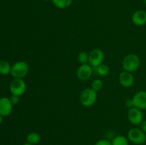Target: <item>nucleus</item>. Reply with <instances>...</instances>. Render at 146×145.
Listing matches in <instances>:
<instances>
[{
    "label": "nucleus",
    "mask_w": 146,
    "mask_h": 145,
    "mask_svg": "<svg viewBox=\"0 0 146 145\" xmlns=\"http://www.w3.org/2000/svg\"><path fill=\"white\" fill-rule=\"evenodd\" d=\"M144 4H145V5L146 7V0H144Z\"/></svg>",
    "instance_id": "27"
},
{
    "label": "nucleus",
    "mask_w": 146,
    "mask_h": 145,
    "mask_svg": "<svg viewBox=\"0 0 146 145\" xmlns=\"http://www.w3.org/2000/svg\"><path fill=\"white\" fill-rule=\"evenodd\" d=\"M2 122H3V116L0 115V125L2 123Z\"/></svg>",
    "instance_id": "24"
},
{
    "label": "nucleus",
    "mask_w": 146,
    "mask_h": 145,
    "mask_svg": "<svg viewBox=\"0 0 146 145\" xmlns=\"http://www.w3.org/2000/svg\"><path fill=\"white\" fill-rule=\"evenodd\" d=\"M12 106L9 98L5 97L0 98V115L3 117L9 115L12 111Z\"/></svg>",
    "instance_id": "11"
},
{
    "label": "nucleus",
    "mask_w": 146,
    "mask_h": 145,
    "mask_svg": "<svg viewBox=\"0 0 146 145\" xmlns=\"http://www.w3.org/2000/svg\"><path fill=\"white\" fill-rule=\"evenodd\" d=\"M11 66L9 63L4 60L0 61V74L2 75H8L11 72Z\"/></svg>",
    "instance_id": "15"
},
{
    "label": "nucleus",
    "mask_w": 146,
    "mask_h": 145,
    "mask_svg": "<svg viewBox=\"0 0 146 145\" xmlns=\"http://www.w3.org/2000/svg\"><path fill=\"white\" fill-rule=\"evenodd\" d=\"M125 106L128 108V109H131V108L134 107L133 102L132 99H127L125 101Z\"/></svg>",
    "instance_id": "22"
},
{
    "label": "nucleus",
    "mask_w": 146,
    "mask_h": 145,
    "mask_svg": "<svg viewBox=\"0 0 146 145\" xmlns=\"http://www.w3.org/2000/svg\"><path fill=\"white\" fill-rule=\"evenodd\" d=\"M77 59H78V61L81 65L87 64L88 63V60H89V54H88L85 51H81L78 53Z\"/></svg>",
    "instance_id": "18"
},
{
    "label": "nucleus",
    "mask_w": 146,
    "mask_h": 145,
    "mask_svg": "<svg viewBox=\"0 0 146 145\" xmlns=\"http://www.w3.org/2000/svg\"><path fill=\"white\" fill-rule=\"evenodd\" d=\"M22 145H33V144H29V143H28V142H26V143L23 144Z\"/></svg>",
    "instance_id": "25"
},
{
    "label": "nucleus",
    "mask_w": 146,
    "mask_h": 145,
    "mask_svg": "<svg viewBox=\"0 0 146 145\" xmlns=\"http://www.w3.org/2000/svg\"><path fill=\"white\" fill-rule=\"evenodd\" d=\"M128 138L122 135H118L115 136L111 142L112 145H128Z\"/></svg>",
    "instance_id": "16"
},
{
    "label": "nucleus",
    "mask_w": 146,
    "mask_h": 145,
    "mask_svg": "<svg viewBox=\"0 0 146 145\" xmlns=\"http://www.w3.org/2000/svg\"><path fill=\"white\" fill-rule=\"evenodd\" d=\"M104 60V52L100 48H95V49L92 50L89 53L88 63H89V65H91L94 68H96V67L103 64Z\"/></svg>",
    "instance_id": "6"
},
{
    "label": "nucleus",
    "mask_w": 146,
    "mask_h": 145,
    "mask_svg": "<svg viewBox=\"0 0 146 145\" xmlns=\"http://www.w3.org/2000/svg\"><path fill=\"white\" fill-rule=\"evenodd\" d=\"M135 107L141 109H146V91L142 90L136 92L132 98Z\"/></svg>",
    "instance_id": "9"
},
{
    "label": "nucleus",
    "mask_w": 146,
    "mask_h": 145,
    "mask_svg": "<svg viewBox=\"0 0 146 145\" xmlns=\"http://www.w3.org/2000/svg\"><path fill=\"white\" fill-rule=\"evenodd\" d=\"M9 99L12 105H17V104H18L19 102V96L12 95V96Z\"/></svg>",
    "instance_id": "21"
},
{
    "label": "nucleus",
    "mask_w": 146,
    "mask_h": 145,
    "mask_svg": "<svg viewBox=\"0 0 146 145\" xmlns=\"http://www.w3.org/2000/svg\"><path fill=\"white\" fill-rule=\"evenodd\" d=\"M127 135L128 140L135 144H143L146 142V134L139 128H132Z\"/></svg>",
    "instance_id": "4"
},
{
    "label": "nucleus",
    "mask_w": 146,
    "mask_h": 145,
    "mask_svg": "<svg viewBox=\"0 0 146 145\" xmlns=\"http://www.w3.org/2000/svg\"><path fill=\"white\" fill-rule=\"evenodd\" d=\"M52 2L56 7L64 9L71 5L73 0H52Z\"/></svg>",
    "instance_id": "14"
},
{
    "label": "nucleus",
    "mask_w": 146,
    "mask_h": 145,
    "mask_svg": "<svg viewBox=\"0 0 146 145\" xmlns=\"http://www.w3.org/2000/svg\"><path fill=\"white\" fill-rule=\"evenodd\" d=\"M97 92L91 88L84 89L80 95L79 100L81 105L84 107H91L95 104L97 100Z\"/></svg>",
    "instance_id": "2"
},
{
    "label": "nucleus",
    "mask_w": 146,
    "mask_h": 145,
    "mask_svg": "<svg viewBox=\"0 0 146 145\" xmlns=\"http://www.w3.org/2000/svg\"><path fill=\"white\" fill-rule=\"evenodd\" d=\"M96 72L100 76H106L109 73V68L105 64H101L99 66L95 68Z\"/></svg>",
    "instance_id": "17"
},
{
    "label": "nucleus",
    "mask_w": 146,
    "mask_h": 145,
    "mask_svg": "<svg viewBox=\"0 0 146 145\" xmlns=\"http://www.w3.org/2000/svg\"><path fill=\"white\" fill-rule=\"evenodd\" d=\"M94 145H112L111 142L107 139H100L98 142H96Z\"/></svg>",
    "instance_id": "20"
},
{
    "label": "nucleus",
    "mask_w": 146,
    "mask_h": 145,
    "mask_svg": "<svg viewBox=\"0 0 146 145\" xmlns=\"http://www.w3.org/2000/svg\"><path fill=\"white\" fill-rule=\"evenodd\" d=\"M29 72V65L25 61H20L11 66V75L14 78H21L26 76Z\"/></svg>",
    "instance_id": "3"
},
{
    "label": "nucleus",
    "mask_w": 146,
    "mask_h": 145,
    "mask_svg": "<svg viewBox=\"0 0 146 145\" xmlns=\"http://www.w3.org/2000/svg\"><path fill=\"white\" fill-rule=\"evenodd\" d=\"M135 79L131 72L123 71L119 75V82L124 88H130L133 86Z\"/></svg>",
    "instance_id": "10"
},
{
    "label": "nucleus",
    "mask_w": 146,
    "mask_h": 145,
    "mask_svg": "<svg viewBox=\"0 0 146 145\" xmlns=\"http://www.w3.org/2000/svg\"><path fill=\"white\" fill-rule=\"evenodd\" d=\"M27 89V84L21 78H15L11 82L9 90L13 95L21 96L25 92Z\"/></svg>",
    "instance_id": "5"
},
{
    "label": "nucleus",
    "mask_w": 146,
    "mask_h": 145,
    "mask_svg": "<svg viewBox=\"0 0 146 145\" xmlns=\"http://www.w3.org/2000/svg\"><path fill=\"white\" fill-rule=\"evenodd\" d=\"M140 129L146 134V119L143 120V122H141L140 125Z\"/></svg>",
    "instance_id": "23"
},
{
    "label": "nucleus",
    "mask_w": 146,
    "mask_h": 145,
    "mask_svg": "<svg viewBox=\"0 0 146 145\" xmlns=\"http://www.w3.org/2000/svg\"><path fill=\"white\" fill-rule=\"evenodd\" d=\"M132 21L135 26H142L146 24V11L138 10L134 12L132 16Z\"/></svg>",
    "instance_id": "12"
},
{
    "label": "nucleus",
    "mask_w": 146,
    "mask_h": 145,
    "mask_svg": "<svg viewBox=\"0 0 146 145\" xmlns=\"http://www.w3.org/2000/svg\"><path fill=\"white\" fill-rule=\"evenodd\" d=\"M43 1H51V0H43ZM51 1H52V0H51Z\"/></svg>",
    "instance_id": "26"
},
{
    "label": "nucleus",
    "mask_w": 146,
    "mask_h": 145,
    "mask_svg": "<svg viewBox=\"0 0 146 145\" xmlns=\"http://www.w3.org/2000/svg\"><path fill=\"white\" fill-rule=\"evenodd\" d=\"M41 141V136L37 132H31L27 136V142L36 145L38 144Z\"/></svg>",
    "instance_id": "13"
},
{
    "label": "nucleus",
    "mask_w": 146,
    "mask_h": 145,
    "mask_svg": "<svg viewBox=\"0 0 146 145\" xmlns=\"http://www.w3.org/2000/svg\"><path fill=\"white\" fill-rule=\"evenodd\" d=\"M103 86H104V83H103L102 80L100 79H96L91 83V88L96 92L100 91L102 89Z\"/></svg>",
    "instance_id": "19"
},
{
    "label": "nucleus",
    "mask_w": 146,
    "mask_h": 145,
    "mask_svg": "<svg viewBox=\"0 0 146 145\" xmlns=\"http://www.w3.org/2000/svg\"><path fill=\"white\" fill-rule=\"evenodd\" d=\"M140 65H141V60L138 55L135 53L128 54L123 60V69L127 72H135L139 68Z\"/></svg>",
    "instance_id": "1"
},
{
    "label": "nucleus",
    "mask_w": 146,
    "mask_h": 145,
    "mask_svg": "<svg viewBox=\"0 0 146 145\" xmlns=\"http://www.w3.org/2000/svg\"><path fill=\"white\" fill-rule=\"evenodd\" d=\"M128 119L132 125H140L143 120V114L141 109L134 107L128 109Z\"/></svg>",
    "instance_id": "7"
},
{
    "label": "nucleus",
    "mask_w": 146,
    "mask_h": 145,
    "mask_svg": "<svg viewBox=\"0 0 146 145\" xmlns=\"http://www.w3.org/2000/svg\"><path fill=\"white\" fill-rule=\"evenodd\" d=\"M93 74L92 66L89 64L81 65L76 71V76L78 80L82 81L87 80L91 77Z\"/></svg>",
    "instance_id": "8"
}]
</instances>
